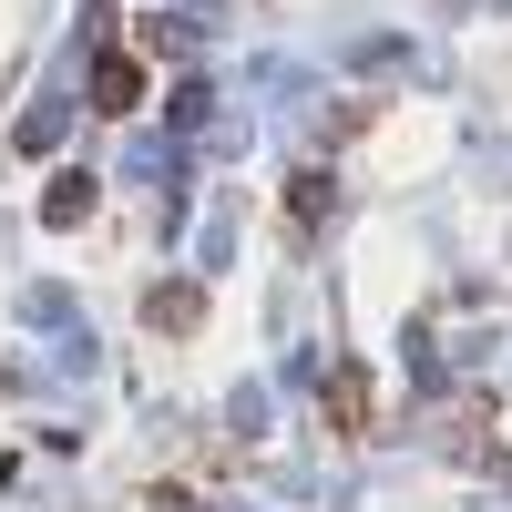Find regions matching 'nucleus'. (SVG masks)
<instances>
[{"label":"nucleus","instance_id":"f257e3e1","mask_svg":"<svg viewBox=\"0 0 512 512\" xmlns=\"http://www.w3.org/2000/svg\"><path fill=\"white\" fill-rule=\"evenodd\" d=\"M93 103H103V113H134V103H144V62H134V52H113V62L93 72Z\"/></svg>","mask_w":512,"mask_h":512},{"label":"nucleus","instance_id":"f03ea898","mask_svg":"<svg viewBox=\"0 0 512 512\" xmlns=\"http://www.w3.org/2000/svg\"><path fill=\"white\" fill-rule=\"evenodd\" d=\"M328 420H338L349 441L369 431V369H338V379H328Z\"/></svg>","mask_w":512,"mask_h":512},{"label":"nucleus","instance_id":"7ed1b4c3","mask_svg":"<svg viewBox=\"0 0 512 512\" xmlns=\"http://www.w3.org/2000/svg\"><path fill=\"white\" fill-rule=\"evenodd\" d=\"M195 318H205L195 287H154V328H195Z\"/></svg>","mask_w":512,"mask_h":512}]
</instances>
